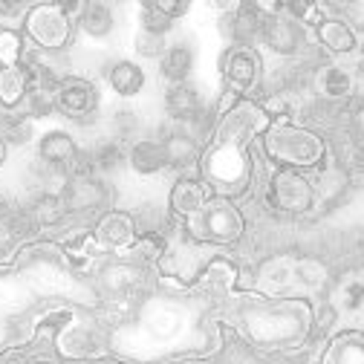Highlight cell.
Segmentation results:
<instances>
[{"label": "cell", "instance_id": "9c48e42d", "mask_svg": "<svg viewBox=\"0 0 364 364\" xmlns=\"http://www.w3.org/2000/svg\"><path fill=\"white\" fill-rule=\"evenodd\" d=\"M67 211H93L99 205H105L107 200V188L99 176H81V179H70L67 188L61 194Z\"/></svg>", "mask_w": 364, "mask_h": 364}, {"label": "cell", "instance_id": "4dcf8cb0", "mask_svg": "<svg viewBox=\"0 0 364 364\" xmlns=\"http://www.w3.org/2000/svg\"><path fill=\"white\" fill-rule=\"evenodd\" d=\"M151 330H154V336H162V338H168V336H173L176 330H179V315L173 312V309H156L154 315H151Z\"/></svg>", "mask_w": 364, "mask_h": 364}, {"label": "cell", "instance_id": "5b68a950", "mask_svg": "<svg viewBox=\"0 0 364 364\" xmlns=\"http://www.w3.org/2000/svg\"><path fill=\"white\" fill-rule=\"evenodd\" d=\"M55 110L75 122L93 119L99 110L96 84H90L87 78H61V84L55 87Z\"/></svg>", "mask_w": 364, "mask_h": 364}, {"label": "cell", "instance_id": "4316f807", "mask_svg": "<svg viewBox=\"0 0 364 364\" xmlns=\"http://www.w3.org/2000/svg\"><path fill=\"white\" fill-rule=\"evenodd\" d=\"M127 162V151L119 139H105L93 148V165L99 173H113Z\"/></svg>", "mask_w": 364, "mask_h": 364}, {"label": "cell", "instance_id": "484cf974", "mask_svg": "<svg viewBox=\"0 0 364 364\" xmlns=\"http://www.w3.org/2000/svg\"><path fill=\"white\" fill-rule=\"evenodd\" d=\"M327 278L330 272L324 263H318L312 257H304V260H295V287L304 289V292H318L321 287H327Z\"/></svg>", "mask_w": 364, "mask_h": 364}, {"label": "cell", "instance_id": "ac0fdd59", "mask_svg": "<svg viewBox=\"0 0 364 364\" xmlns=\"http://www.w3.org/2000/svg\"><path fill=\"white\" fill-rule=\"evenodd\" d=\"M142 281V272L139 266H133V263H110L102 269V289L113 298H122V295H130L136 292V287H139Z\"/></svg>", "mask_w": 364, "mask_h": 364}, {"label": "cell", "instance_id": "74e56055", "mask_svg": "<svg viewBox=\"0 0 364 364\" xmlns=\"http://www.w3.org/2000/svg\"><path fill=\"white\" fill-rule=\"evenodd\" d=\"M38 364H50V361H38Z\"/></svg>", "mask_w": 364, "mask_h": 364}, {"label": "cell", "instance_id": "ffe728a7", "mask_svg": "<svg viewBox=\"0 0 364 364\" xmlns=\"http://www.w3.org/2000/svg\"><path fill=\"white\" fill-rule=\"evenodd\" d=\"M171 208L182 217H197L205 208V188L194 179H179L171 191Z\"/></svg>", "mask_w": 364, "mask_h": 364}, {"label": "cell", "instance_id": "8d00e7d4", "mask_svg": "<svg viewBox=\"0 0 364 364\" xmlns=\"http://www.w3.org/2000/svg\"><path fill=\"white\" fill-rule=\"evenodd\" d=\"M350 12H353V18H355L358 23H364V4H361V6H350Z\"/></svg>", "mask_w": 364, "mask_h": 364}, {"label": "cell", "instance_id": "30bf717a", "mask_svg": "<svg viewBox=\"0 0 364 364\" xmlns=\"http://www.w3.org/2000/svg\"><path fill=\"white\" fill-rule=\"evenodd\" d=\"M165 113L179 122V124H188L197 122L203 116V99H200V90L194 84H171L168 93H165Z\"/></svg>", "mask_w": 364, "mask_h": 364}, {"label": "cell", "instance_id": "7a4b0ae2", "mask_svg": "<svg viewBox=\"0 0 364 364\" xmlns=\"http://www.w3.org/2000/svg\"><path fill=\"white\" fill-rule=\"evenodd\" d=\"M266 151L287 165H315L324 156V142L304 127H272L266 136Z\"/></svg>", "mask_w": 364, "mask_h": 364}, {"label": "cell", "instance_id": "d4e9b609", "mask_svg": "<svg viewBox=\"0 0 364 364\" xmlns=\"http://www.w3.org/2000/svg\"><path fill=\"white\" fill-rule=\"evenodd\" d=\"M327 364H364V336H338L327 353Z\"/></svg>", "mask_w": 364, "mask_h": 364}, {"label": "cell", "instance_id": "603a6c76", "mask_svg": "<svg viewBox=\"0 0 364 364\" xmlns=\"http://www.w3.org/2000/svg\"><path fill=\"white\" fill-rule=\"evenodd\" d=\"M333 304H336L338 312L361 318L364 315V275H347L338 284V289L333 295Z\"/></svg>", "mask_w": 364, "mask_h": 364}, {"label": "cell", "instance_id": "d6a6232c", "mask_svg": "<svg viewBox=\"0 0 364 364\" xmlns=\"http://www.w3.org/2000/svg\"><path fill=\"white\" fill-rule=\"evenodd\" d=\"M29 136H32V124H29V122H12L4 139H6V142H15V145H26Z\"/></svg>", "mask_w": 364, "mask_h": 364}, {"label": "cell", "instance_id": "52a82bcc", "mask_svg": "<svg viewBox=\"0 0 364 364\" xmlns=\"http://www.w3.org/2000/svg\"><path fill=\"white\" fill-rule=\"evenodd\" d=\"M263 43L278 55H295L304 47V26L289 15H266L260 29Z\"/></svg>", "mask_w": 364, "mask_h": 364}, {"label": "cell", "instance_id": "9a60e30c", "mask_svg": "<svg viewBox=\"0 0 364 364\" xmlns=\"http://www.w3.org/2000/svg\"><path fill=\"white\" fill-rule=\"evenodd\" d=\"M38 156H41L43 165H50V168H70L73 159L78 156V145H75V139H73L70 133L53 130V133H47L41 139Z\"/></svg>", "mask_w": 364, "mask_h": 364}, {"label": "cell", "instance_id": "f1b7e54d", "mask_svg": "<svg viewBox=\"0 0 364 364\" xmlns=\"http://www.w3.org/2000/svg\"><path fill=\"white\" fill-rule=\"evenodd\" d=\"M133 50L139 53L142 58H162L165 50H168V43H165V35H154V32L139 29L136 38H133Z\"/></svg>", "mask_w": 364, "mask_h": 364}, {"label": "cell", "instance_id": "e0dca14e", "mask_svg": "<svg viewBox=\"0 0 364 364\" xmlns=\"http://www.w3.org/2000/svg\"><path fill=\"white\" fill-rule=\"evenodd\" d=\"M78 23H81V32L87 38L93 41H105L113 35L116 29V15L107 4H99V0H93V4H84L81 6V15H78Z\"/></svg>", "mask_w": 364, "mask_h": 364}, {"label": "cell", "instance_id": "836d02e7", "mask_svg": "<svg viewBox=\"0 0 364 364\" xmlns=\"http://www.w3.org/2000/svg\"><path fill=\"white\" fill-rule=\"evenodd\" d=\"M154 6H156V9H159V12L165 15V18H171V21H173V18H179V15H186V12H188V4H162V0H156V4H154Z\"/></svg>", "mask_w": 364, "mask_h": 364}, {"label": "cell", "instance_id": "cb8c5ba5", "mask_svg": "<svg viewBox=\"0 0 364 364\" xmlns=\"http://www.w3.org/2000/svg\"><path fill=\"white\" fill-rule=\"evenodd\" d=\"M29 87V70L23 64H12L0 70V105L4 107H15Z\"/></svg>", "mask_w": 364, "mask_h": 364}, {"label": "cell", "instance_id": "44dd1931", "mask_svg": "<svg viewBox=\"0 0 364 364\" xmlns=\"http://www.w3.org/2000/svg\"><path fill=\"white\" fill-rule=\"evenodd\" d=\"M318 41H321L330 53H353L355 50V32L341 18H330V21L318 23Z\"/></svg>", "mask_w": 364, "mask_h": 364}, {"label": "cell", "instance_id": "8fae6325", "mask_svg": "<svg viewBox=\"0 0 364 364\" xmlns=\"http://www.w3.org/2000/svg\"><path fill=\"white\" fill-rule=\"evenodd\" d=\"M223 73L235 87L240 90H249L257 84L260 78V58L252 47H235L232 53H225L223 58Z\"/></svg>", "mask_w": 364, "mask_h": 364}, {"label": "cell", "instance_id": "83f0119b", "mask_svg": "<svg viewBox=\"0 0 364 364\" xmlns=\"http://www.w3.org/2000/svg\"><path fill=\"white\" fill-rule=\"evenodd\" d=\"M64 214H67V205H64L61 194H38L32 203V217L41 225H55L64 220Z\"/></svg>", "mask_w": 364, "mask_h": 364}, {"label": "cell", "instance_id": "1f68e13d", "mask_svg": "<svg viewBox=\"0 0 364 364\" xmlns=\"http://www.w3.org/2000/svg\"><path fill=\"white\" fill-rule=\"evenodd\" d=\"M113 130H116V136H119V142L127 139V136H133L136 130H139V116H136L133 110H119V113L113 116Z\"/></svg>", "mask_w": 364, "mask_h": 364}, {"label": "cell", "instance_id": "e575fe53", "mask_svg": "<svg viewBox=\"0 0 364 364\" xmlns=\"http://www.w3.org/2000/svg\"><path fill=\"white\" fill-rule=\"evenodd\" d=\"M350 162H353L355 171H364V139L353 145V151H350Z\"/></svg>", "mask_w": 364, "mask_h": 364}, {"label": "cell", "instance_id": "3957f363", "mask_svg": "<svg viewBox=\"0 0 364 364\" xmlns=\"http://www.w3.org/2000/svg\"><path fill=\"white\" fill-rule=\"evenodd\" d=\"M194 229L200 237L214 240V243H235L243 237V214L229 203V200H211L205 208L197 214Z\"/></svg>", "mask_w": 364, "mask_h": 364}, {"label": "cell", "instance_id": "277c9868", "mask_svg": "<svg viewBox=\"0 0 364 364\" xmlns=\"http://www.w3.org/2000/svg\"><path fill=\"white\" fill-rule=\"evenodd\" d=\"M26 29L41 43L43 50H61L67 47V41L73 35L70 15H64L61 6H35L26 18Z\"/></svg>", "mask_w": 364, "mask_h": 364}, {"label": "cell", "instance_id": "5bb4252c", "mask_svg": "<svg viewBox=\"0 0 364 364\" xmlns=\"http://www.w3.org/2000/svg\"><path fill=\"white\" fill-rule=\"evenodd\" d=\"M315 90L318 96H324L330 102H338V99H350L355 93V75L341 67V64H330V67H321L315 75Z\"/></svg>", "mask_w": 364, "mask_h": 364}, {"label": "cell", "instance_id": "6da1fadb", "mask_svg": "<svg viewBox=\"0 0 364 364\" xmlns=\"http://www.w3.org/2000/svg\"><path fill=\"white\" fill-rule=\"evenodd\" d=\"M243 324L260 344H292L306 336L309 309L304 304H260L246 309Z\"/></svg>", "mask_w": 364, "mask_h": 364}, {"label": "cell", "instance_id": "ba28073f", "mask_svg": "<svg viewBox=\"0 0 364 364\" xmlns=\"http://www.w3.org/2000/svg\"><path fill=\"white\" fill-rule=\"evenodd\" d=\"M105 81H107V87L113 90L116 96L133 99V96H139L145 90V70L136 61L116 58V61L105 64Z\"/></svg>", "mask_w": 364, "mask_h": 364}, {"label": "cell", "instance_id": "f546056e", "mask_svg": "<svg viewBox=\"0 0 364 364\" xmlns=\"http://www.w3.org/2000/svg\"><path fill=\"white\" fill-rule=\"evenodd\" d=\"M142 26L139 29H145V32H154V35H168L171 32V26H173V21L171 18H165L154 4H145L142 6Z\"/></svg>", "mask_w": 364, "mask_h": 364}, {"label": "cell", "instance_id": "8992f818", "mask_svg": "<svg viewBox=\"0 0 364 364\" xmlns=\"http://www.w3.org/2000/svg\"><path fill=\"white\" fill-rule=\"evenodd\" d=\"M272 203H275L281 211L304 214L315 205V188L298 171H278L272 176Z\"/></svg>", "mask_w": 364, "mask_h": 364}, {"label": "cell", "instance_id": "7402d4cb", "mask_svg": "<svg viewBox=\"0 0 364 364\" xmlns=\"http://www.w3.org/2000/svg\"><path fill=\"white\" fill-rule=\"evenodd\" d=\"M260 287L266 292H287L295 287V260L292 257H275L260 269Z\"/></svg>", "mask_w": 364, "mask_h": 364}, {"label": "cell", "instance_id": "2e32d148", "mask_svg": "<svg viewBox=\"0 0 364 364\" xmlns=\"http://www.w3.org/2000/svg\"><path fill=\"white\" fill-rule=\"evenodd\" d=\"M136 235V225H133V217L130 214H122V211H110L99 220L96 225V240L102 246H110V249H119V246H127Z\"/></svg>", "mask_w": 364, "mask_h": 364}, {"label": "cell", "instance_id": "7c38bea8", "mask_svg": "<svg viewBox=\"0 0 364 364\" xmlns=\"http://www.w3.org/2000/svg\"><path fill=\"white\" fill-rule=\"evenodd\" d=\"M127 165L133 168V173L139 176H154L159 171L168 168V154L162 139H139L133 142L127 151Z\"/></svg>", "mask_w": 364, "mask_h": 364}, {"label": "cell", "instance_id": "d590c367", "mask_svg": "<svg viewBox=\"0 0 364 364\" xmlns=\"http://www.w3.org/2000/svg\"><path fill=\"white\" fill-rule=\"evenodd\" d=\"M6 154H9V145H6V139H4V133H0V165L6 162Z\"/></svg>", "mask_w": 364, "mask_h": 364}, {"label": "cell", "instance_id": "d6986e66", "mask_svg": "<svg viewBox=\"0 0 364 364\" xmlns=\"http://www.w3.org/2000/svg\"><path fill=\"white\" fill-rule=\"evenodd\" d=\"M165 154H168V168H188L197 162L200 156V145H197V136L188 130H173L168 133L165 139Z\"/></svg>", "mask_w": 364, "mask_h": 364}, {"label": "cell", "instance_id": "4fadbf2b", "mask_svg": "<svg viewBox=\"0 0 364 364\" xmlns=\"http://www.w3.org/2000/svg\"><path fill=\"white\" fill-rule=\"evenodd\" d=\"M194 47L188 41H176L165 50V55L159 58V67H162V78L168 84H186L191 70H194Z\"/></svg>", "mask_w": 364, "mask_h": 364}]
</instances>
